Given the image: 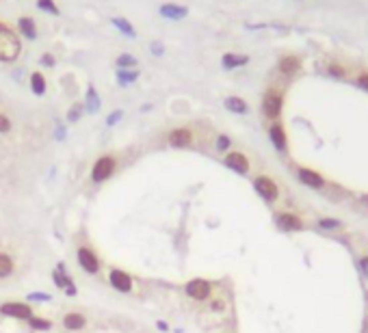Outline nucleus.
<instances>
[{"label":"nucleus","mask_w":368,"mask_h":333,"mask_svg":"<svg viewBox=\"0 0 368 333\" xmlns=\"http://www.w3.org/2000/svg\"><path fill=\"white\" fill-rule=\"evenodd\" d=\"M22 54V41L7 22H0V61L3 63H13Z\"/></svg>","instance_id":"nucleus-1"},{"label":"nucleus","mask_w":368,"mask_h":333,"mask_svg":"<svg viewBox=\"0 0 368 333\" xmlns=\"http://www.w3.org/2000/svg\"><path fill=\"white\" fill-rule=\"evenodd\" d=\"M115 167H117L115 156H100V158L94 162V167H91V173H89L91 182H94V184L106 182L110 175L115 173Z\"/></svg>","instance_id":"nucleus-2"},{"label":"nucleus","mask_w":368,"mask_h":333,"mask_svg":"<svg viewBox=\"0 0 368 333\" xmlns=\"http://www.w3.org/2000/svg\"><path fill=\"white\" fill-rule=\"evenodd\" d=\"M76 260H78V266L89 275H98L100 268H102V262H100L98 253L87 245H82V247L76 249Z\"/></svg>","instance_id":"nucleus-3"},{"label":"nucleus","mask_w":368,"mask_h":333,"mask_svg":"<svg viewBox=\"0 0 368 333\" xmlns=\"http://www.w3.org/2000/svg\"><path fill=\"white\" fill-rule=\"evenodd\" d=\"M0 314L7 318H13V320H26L29 322L35 314H33V307L29 303H22V301H7L0 305Z\"/></svg>","instance_id":"nucleus-4"},{"label":"nucleus","mask_w":368,"mask_h":333,"mask_svg":"<svg viewBox=\"0 0 368 333\" xmlns=\"http://www.w3.org/2000/svg\"><path fill=\"white\" fill-rule=\"evenodd\" d=\"M184 292H187V297H191L193 301H208L210 294H213V283L208 279H201V277H195V279H191L184 283Z\"/></svg>","instance_id":"nucleus-5"},{"label":"nucleus","mask_w":368,"mask_h":333,"mask_svg":"<svg viewBox=\"0 0 368 333\" xmlns=\"http://www.w3.org/2000/svg\"><path fill=\"white\" fill-rule=\"evenodd\" d=\"M108 283L113 286V290L124 292V294L134 290V279L126 271H122V268H117V266L108 268Z\"/></svg>","instance_id":"nucleus-6"},{"label":"nucleus","mask_w":368,"mask_h":333,"mask_svg":"<svg viewBox=\"0 0 368 333\" xmlns=\"http://www.w3.org/2000/svg\"><path fill=\"white\" fill-rule=\"evenodd\" d=\"M254 188H256L258 195H260L264 201H269V203L278 201V197H280L278 184H275L271 178H266V175H258V178L254 180Z\"/></svg>","instance_id":"nucleus-7"},{"label":"nucleus","mask_w":368,"mask_h":333,"mask_svg":"<svg viewBox=\"0 0 368 333\" xmlns=\"http://www.w3.org/2000/svg\"><path fill=\"white\" fill-rule=\"evenodd\" d=\"M282 106H284V98L280 91H266L264 93V100H262V113L269 117V119H278L282 115Z\"/></svg>","instance_id":"nucleus-8"},{"label":"nucleus","mask_w":368,"mask_h":333,"mask_svg":"<svg viewBox=\"0 0 368 333\" xmlns=\"http://www.w3.org/2000/svg\"><path fill=\"white\" fill-rule=\"evenodd\" d=\"M52 281L57 283L59 288L67 294V297H76V294H78L76 286H74V279L65 273V266H63V264H59V266L52 271Z\"/></svg>","instance_id":"nucleus-9"},{"label":"nucleus","mask_w":368,"mask_h":333,"mask_svg":"<svg viewBox=\"0 0 368 333\" xmlns=\"http://www.w3.org/2000/svg\"><path fill=\"white\" fill-rule=\"evenodd\" d=\"M167 141L176 150H187V147L193 145V130L191 128H173L167 136Z\"/></svg>","instance_id":"nucleus-10"},{"label":"nucleus","mask_w":368,"mask_h":333,"mask_svg":"<svg viewBox=\"0 0 368 333\" xmlns=\"http://www.w3.org/2000/svg\"><path fill=\"white\" fill-rule=\"evenodd\" d=\"M275 223H278L282 232H301L303 229V221L294 212H280V215H275Z\"/></svg>","instance_id":"nucleus-11"},{"label":"nucleus","mask_w":368,"mask_h":333,"mask_svg":"<svg viewBox=\"0 0 368 333\" xmlns=\"http://www.w3.org/2000/svg\"><path fill=\"white\" fill-rule=\"evenodd\" d=\"M297 178L301 184H306L310 188H323L325 186V178L314 169H308V167H299L297 169Z\"/></svg>","instance_id":"nucleus-12"},{"label":"nucleus","mask_w":368,"mask_h":333,"mask_svg":"<svg viewBox=\"0 0 368 333\" xmlns=\"http://www.w3.org/2000/svg\"><path fill=\"white\" fill-rule=\"evenodd\" d=\"M223 164L227 167V169H232V171L241 173V175L249 173V160H247V156L241 154V152H229V154L225 156Z\"/></svg>","instance_id":"nucleus-13"},{"label":"nucleus","mask_w":368,"mask_h":333,"mask_svg":"<svg viewBox=\"0 0 368 333\" xmlns=\"http://www.w3.org/2000/svg\"><path fill=\"white\" fill-rule=\"evenodd\" d=\"M269 138H271V143H273V147L278 152H286L288 138H286V130L282 128V124H273L269 128Z\"/></svg>","instance_id":"nucleus-14"},{"label":"nucleus","mask_w":368,"mask_h":333,"mask_svg":"<svg viewBox=\"0 0 368 333\" xmlns=\"http://www.w3.org/2000/svg\"><path fill=\"white\" fill-rule=\"evenodd\" d=\"M63 327H65L67 331H82L87 327V316L85 314H80V312H70L63 316Z\"/></svg>","instance_id":"nucleus-15"},{"label":"nucleus","mask_w":368,"mask_h":333,"mask_svg":"<svg viewBox=\"0 0 368 333\" xmlns=\"http://www.w3.org/2000/svg\"><path fill=\"white\" fill-rule=\"evenodd\" d=\"M160 15L163 17H167V20H184V17L189 15V9L187 7H182V5H163L160 7Z\"/></svg>","instance_id":"nucleus-16"},{"label":"nucleus","mask_w":368,"mask_h":333,"mask_svg":"<svg viewBox=\"0 0 368 333\" xmlns=\"http://www.w3.org/2000/svg\"><path fill=\"white\" fill-rule=\"evenodd\" d=\"M249 63V57L247 54H232V52H227L223 54V59H221V65H223L225 69H236V67H243Z\"/></svg>","instance_id":"nucleus-17"},{"label":"nucleus","mask_w":368,"mask_h":333,"mask_svg":"<svg viewBox=\"0 0 368 333\" xmlns=\"http://www.w3.org/2000/svg\"><path fill=\"white\" fill-rule=\"evenodd\" d=\"M225 108L229 110V113H236V115H245L247 110H249V106H247V102L243 98H238V96H229L225 98Z\"/></svg>","instance_id":"nucleus-18"},{"label":"nucleus","mask_w":368,"mask_h":333,"mask_svg":"<svg viewBox=\"0 0 368 333\" xmlns=\"http://www.w3.org/2000/svg\"><path fill=\"white\" fill-rule=\"evenodd\" d=\"M17 29L24 37H29V39H35L37 37V26H35V20L29 15H22L20 20H17Z\"/></svg>","instance_id":"nucleus-19"},{"label":"nucleus","mask_w":368,"mask_h":333,"mask_svg":"<svg viewBox=\"0 0 368 333\" xmlns=\"http://www.w3.org/2000/svg\"><path fill=\"white\" fill-rule=\"evenodd\" d=\"M85 110L91 115H96L98 110H100V96H98V91L94 85H89L87 87V100H85Z\"/></svg>","instance_id":"nucleus-20"},{"label":"nucleus","mask_w":368,"mask_h":333,"mask_svg":"<svg viewBox=\"0 0 368 333\" xmlns=\"http://www.w3.org/2000/svg\"><path fill=\"white\" fill-rule=\"evenodd\" d=\"M15 271V262L13 257L9 253H3L0 251V279H7V277H11Z\"/></svg>","instance_id":"nucleus-21"},{"label":"nucleus","mask_w":368,"mask_h":333,"mask_svg":"<svg viewBox=\"0 0 368 333\" xmlns=\"http://www.w3.org/2000/svg\"><path fill=\"white\" fill-rule=\"evenodd\" d=\"M110 24H113L119 33H124L126 37H130V39H134V37H136L134 26H132L130 22H128L126 17H110Z\"/></svg>","instance_id":"nucleus-22"},{"label":"nucleus","mask_w":368,"mask_h":333,"mask_svg":"<svg viewBox=\"0 0 368 333\" xmlns=\"http://www.w3.org/2000/svg\"><path fill=\"white\" fill-rule=\"evenodd\" d=\"M31 91L35 96H43L45 93V78L41 72H33L31 74Z\"/></svg>","instance_id":"nucleus-23"},{"label":"nucleus","mask_w":368,"mask_h":333,"mask_svg":"<svg viewBox=\"0 0 368 333\" xmlns=\"http://www.w3.org/2000/svg\"><path fill=\"white\" fill-rule=\"evenodd\" d=\"M139 78V69H117V82L122 87H128Z\"/></svg>","instance_id":"nucleus-24"},{"label":"nucleus","mask_w":368,"mask_h":333,"mask_svg":"<svg viewBox=\"0 0 368 333\" xmlns=\"http://www.w3.org/2000/svg\"><path fill=\"white\" fill-rule=\"evenodd\" d=\"M115 65H117V69H136L139 61H136L132 54H119L115 59Z\"/></svg>","instance_id":"nucleus-25"},{"label":"nucleus","mask_w":368,"mask_h":333,"mask_svg":"<svg viewBox=\"0 0 368 333\" xmlns=\"http://www.w3.org/2000/svg\"><path fill=\"white\" fill-rule=\"evenodd\" d=\"M297 69H299V59L297 57H286V59L280 61V72L286 74V76H290V74H294Z\"/></svg>","instance_id":"nucleus-26"},{"label":"nucleus","mask_w":368,"mask_h":333,"mask_svg":"<svg viewBox=\"0 0 368 333\" xmlns=\"http://www.w3.org/2000/svg\"><path fill=\"white\" fill-rule=\"evenodd\" d=\"M29 327H31L33 331H50V329H52V320L41 318V316H33V318L29 320Z\"/></svg>","instance_id":"nucleus-27"},{"label":"nucleus","mask_w":368,"mask_h":333,"mask_svg":"<svg viewBox=\"0 0 368 333\" xmlns=\"http://www.w3.org/2000/svg\"><path fill=\"white\" fill-rule=\"evenodd\" d=\"M37 7H39L41 11H45V13H52V15H59V13H61V9L57 7V3H54V0H37Z\"/></svg>","instance_id":"nucleus-28"},{"label":"nucleus","mask_w":368,"mask_h":333,"mask_svg":"<svg viewBox=\"0 0 368 333\" xmlns=\"http://www.w3.org/2000/svg\"><path fill=\"white\" fill-rule=\"evenodd\" d=\"M82 110H85V104L76 102V104H74V106L67 110V122H70V124H76L78 119L82 117Z\"/></svg>","instance_id":"nucleus-29"},{"label":"nucleus","mask_w":368,"mask_h":333,"mask_svg":"<svg viewBox=\"0 0 368 333\" xmlns=\"http://www.w3.org/2000/svg\"><path fill=\"white\" fill-rule=\"evenodd\" d=\"M340 225V221L338 219H329V217H323V219H318V227H323V229H338Z\"/></svg>","instance_id":"nucleus-30"},{"label":"nucleus","mask_w":368,"mask_h":333,"mask_svg":"<svg viewBox=\"0 0 368 333\" xmlns=\"http://www.w3.org/2000/svg\"><path fill=\"white\" fill-rule=\"evenodd\" d=\"M11 132V119H9L5 113H0V134Z\"/></svg>","instance_id":"nucleus-31"},{"label":"nucleus","mask_w":368,"mask_h":333,"mask_svg":"<svg viewBox=\"0 0 368 333\" xmlns=\"http://www.w3.org/2000/svg\"><path fill=\"white\" fill-rule=\"evenodd\" d=\"M122 117H124V110H119V108H117V110H113V113H110V115L106 117V126H108V128H113V126H115Z\"/></svg>","instance_id":"nucleus-32"},{"label":"nucleus","mask_w":368,"mask_h":333,"mask_svg":"<svg viewBox=\"0 0 368 333\" xmlns=\"http://www.w3.org/2000/svg\"><path fill=\"white\" fill-rule=\"evenodd\" d=\"M227 147H229V138L225 134H219L217 136V150L219 152H227Z\"/></svg>","instance_id":"nucleus-33"},{"label":"nucleus","mask_w":368,"mask_h":333,"mask_svg":"<svg viewBox=\"0 0 368 333\" xmlns=\"http://www.w3.org/2000/svg\"><path fill=\"white\" fill-rule=\"evenodd\" d=\"M54 63H57V59H54L50 52H45L43 57H41V65L43 67H54Z\"/></svg>","instance_id":"nucleus-34"},{"label":"nucleus","mask_w":368,"mask_h":333,"mask_svg":"<svg viewBox=\"0 0 368 333\" xmlns=\"http://www.w3.org/2000/svg\"><path fill=\"white\" fill-rule=\"evenodd\" d=\"M29 301H50V294H43V292H31V294H29Z\"/></svg>","instance_id":"nucleus-35"},{"label":"nucleus","mask_w":368,"mask_h":333,"mask_svg":"<svg viewBox=\"0 0 368 333\" xmlns=\"http://www.w3.org/2000/svg\"><path fill=\"white\" fill-rule=\"evenodd\" d=\"M357 87L360 89H364V91H368V74H360V76H357Z\"/></svg>","instance_id":"nucleus-36"},{"label":"nucleus","mask_w":368,"mask_h":333,"mask_svg":"<svg viewBox=\"0 0 368 333\" xmlns=\"http://www.w3.org/2000/svg\"><path fill=\"white\" fill-rule=\"evenodd\" d=\"M329 74H331V76H336V78H342V76H344V69L334 63V65H329Z\"/></svg>","instance_id":"nucleus-37"},{"label":"nucleus","mask_w":368,"mask_h":333,"mask_svg":"<svg viewBox=\"0 0 368 333\" xmlns=\"http://www.w3.org/2000/svg\"><path fill=\"white\" fill-rule=\"evenodd\" d=\"M150 50H152V54H158V57H160V54L165 52V48H163V43H160V41H152Z\"/></svg>","instance_id":"nucleus-38"},{"label":"nucleus","mask_w":368,"mask_h":333,"mask_svg":"<svg viewBox=\"0 0 368 333\" xmlns=\"http://www.w3.org/2000/svg\"><path fill=\"white\" fill-rule=\"evenodd\" d=\"M360 268H362V273L368 277V255H364L362 260H360Z\"/></svg>","instance_id":"nucleus-39"},{"label":"nucleus","mask_w":368,"mask_h":333,"mask_svg":"<svg viewBox=\"0 0 368 333\" xmlns=\"http://www.w3.org/2000/svg\"><path fill=\"white\" fill-rule=\"evenodd\" d=\"M210 307H213L215 312H221V310H223V307H225V305H223V301H221V299H219V301H213V305H210Z\"/></svg>","instance_id":"nucleus-40"},{"label":"nucleus","mask_w":368,"mask_h":333,"mask_svg":"<svg viewBox=\"0 0 368 333\" xmlns=\"http://www.w3.org/2000/svg\"><path fill=\"white\" fill-rule=\"evenodd\" d=\"M156 327H158L160 331H167V329H169V327H167V322H163V320H158V322H156Z\"/></svg>","instance_id":"nucleus-41"}]
</instances>
